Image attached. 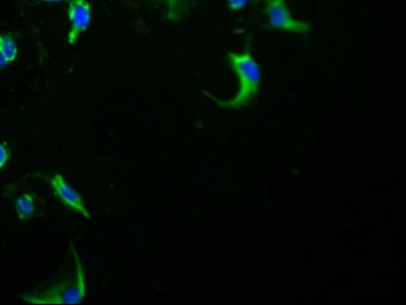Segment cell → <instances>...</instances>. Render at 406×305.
I'll list each match as a JSON object with an SVG mask.
<instances>
[{
    "label": "cell",
    "instance_id": "cell-4",
    "mask_svg": "<svg viewBox=\"0 0 406 305\" xmlns=\"http://www.w3.org/2000/svg\"><path fill=\"white\" fill-rule=\"evenodd\" d=\"M67 14L70 23L67 42L73 45L91 24L92 5L88 0H68Z\"/></svg>",
    "mask_w": 406,
    "mask_h": 305
},
{
    "label": "cell",
    "instance_id": "cell-2",
    "mask_svg": "<svg viewBox=\"0 0 406 305\" xmlns=\"http://www.w3.org/2000/svg\"><path fill=\"white\" fill-rule=\"evenodd\" d=\"M73 253L76 263L74 277L41 292L23 295L24 301L31 304H80L87 294L85 270L80 257L74 248Z\"/></svg>",
    "mask_w": 406,
    "mask_h": 305
},
{
    "label": "cell",
    "instance_id": "cell-9",
    "mask_svg": "<svg viewBox=\"0 0 406 305\" xmlns=\"http://www.w3.org/2000/svg\"><path fill=\"white\" fill-rule=\"evenodd\" d=\"M228 8L232 11H239L246 8L250 0H227Z\"/></svg>",
    "mask_w": 406,
    "mask_h": 305
},
{
    "label": "cell",
    "instance_id": "cell-8",
    "mask_svg": "<svg viewBox=\"0 0 406 305\" xmlns=\"http://www.w3.org/2000/svg\"><path fill=\"white\" fill-rule=\"evenodd\" d=\"M11 157L10 149L6 147L3 143H0V170L8 164Z\"/></svg>",
    "mask_w": 406,
    "mask_h": 305
},
{
    "label": "cell",
    "instance_id": "cell-10",
    "mask_svg": "<svg viewBox=\"0 0 406 305\" xmlns=\"http://www.w3.org/2000/svg\"><path fill=\"white\" fill-rule=\"evenodd\" d=\"M9 62L6 59L5 56L0 51V70H4L8 67Z\"/></svg>",
    "mask_w": 406,
    "mask_h": 305
},
{
    "label": "cell",
    "instance_id": "cell-5",
    "mask_svg": "<svg viewBox=\"0 0 406 305\" xmlns=\"http://www.w3.org/2000/svg\"><path fill=\"white\" fill-rule=\"evenodd\" d=\"M48 183L53 189L55 196L64 206L70 210L80 214L87 220L92 219L83 197L67 183L62 174H55L53 177L48 179Z\"/></svg>",
    "mask_w": 406,
    "mask_h": 305
},
{
    "label": "cell",
    "instance_id": "cell-1",
    "mask_svg": "<svg viewBox=\"0 0 406 305\" xmlns=\"http://www.w3.org/2000/svg\"><path fill=\"white\" fill-rule=\"evenodd\" d=\"M227 60L239 82L234 98L229 101H222L208 92L205 94L222 108L239 109L247 106L259 93L262 80L261 69L249 49L241 54L229 52Z\"/></svg>",
    "mask_w": 406,
    "mask_h": 305
},
{
    "label": "cell",
    "instance_id": "cell-3",
    "mask_svg": "<svg viewBox=\"0 0 406 305\" xmlns=\"http://www.w3.org/2000/svg\"><path fill=\"white\" fill-rule=\"evenodd\" d=\"M263 2L270 28L299 35H306L311 31V23L292 17L287 0H263Z\"/></svg>",
    "mask_w": 406,
    "mask_h": 305
},
{
    "label": "cell",
    "instance_id": "cell-7",
    "mask_svg": "<svg viewBox=\"0 0 406 305\" xmlns=\"http://www.w3.org/2000/svg\"><path fill=\"white\" fill-rule=\"evenodd\" d=\"M0 51L9 64L14 62L18 54V45L11 35H0Z\"/></svg>",
    "mask_w": 406,
    "mask_h": 305
},
{
    "label": "cell",
    "instance_id": "cell-11",
    "mask_svg": "<svg viewBox=\"0 0 406 305\" xmlns=\"http://www.w3.org/2000/svg\"><path fill=\"white\" fill-rule=\"evenodd\" d=\"M41 1L46 3H61L64 1V0H41Z\"/></svg>",
    "mask_w": 406,
    "mask_h": 305
},
{
    "label": "cell",
    "instance_id": "cell-6",
    "mask_svg": "<svg viewBox=\"0 0 406 305\" xmlns=\"http://www.w3.org/2000/svg\"><path fill=\"white\" fill-rule=\"evenodd\" d=\"M36 196L33 193L28 192L18 197L15 203L16 210L21 222H28L35 215L36 211Z\"/></svg>",
    "mask_w": 406,
    "mask_h": 305
}]
</instances>
